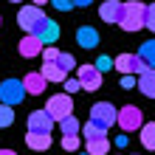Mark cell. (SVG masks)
Wrapping results in <instances>:
<instances>
[{"label":"cell","instance_id":"d6a6232c","mask_svg":"<svg viewBox=\"0 0 155 155\" xmlns=\"http://www.w3.org/2000/svg\"><path fill=\"white\" fill-rule=\"evenodd\" d=\"M93 0H74V6H90Z\"/></svg>","mask_w":155,"mask_h":155},{"label":"cell","instance_id":"ba28073f","mask_svg":"<svg viewBox=\"0 0 155 155\" xmlns=\"http://www.w3.org/2000/svg\"><path fill=\"white\" fill-rule=\"evenodd\" d=\"M76 79L85 90H99L102 87V74L96 71V65H82L76 68Z\"/></svg>","mask_w":155,"mask_h":155},{"label":"cell","instance_id":"277c9868","mask_svg":"<svg viewBox=\"0 0 155 155\" xmlns=\"http://www.w3.org/2000/svg\"><path fill=\"white\" fill-rule=\"evenodd\" d=\"M116 124L121 127V130H141V124H144V116H141V110L135 104H127V107H121L118 110V116H116Z\"/></svg>","mask_w":155,"mask_h":155},{"label":"cell","instance_id":"5bb4252c","mask_svg":"<svg viewBox=\"0 0 155 155\" xmlns=\"http://www.w3.org/2000/svg\"><path fill=\"white\" fill-rule=\"evenodd\" d=\"M25 144H28L34 152H42V150L51 147V133H34V130H28L25 133Z\"/></svg>","mask_w":155,"mask_h":155},{"label":"cell","instance_id":"484cf974","mask_svg":"<svg viewBox=\"0 0 155 155\" xmlns=\"http://www.w3.org/2000/svg\"><path fill=\"white\" fill-rule=\"evenodd\" d=\"M144 25H147L150 31H155V3H150L147 12H144Z\"/></svg>","mask_w":155,"mask_h":155},{"label":"cell","instance_id":"7402d4cb","mask_svg":"<svg viewBox=\"0 0 155 155\" xmlns=\"http://www.w3.org/2000/svg\"><path fill=\"white\" fill-rule=\"evenodd\" d=\"M12 124H14V107L0 104V127H12Z\"/></svg>","mask_w":155,"mask_h":155},{"label":"cell","instance_id":"8d00e7d4","mask_svg":"<svg viewBox=\"0 0 155 155\" xmlns=\"http://www.w3.org/2000/svg\"><path fill=\"white\" fill-rule=\"evenodd\" d=\"M12 3H20V0H12Z\"/></svg>","mask_w":155,"mask_h":155},{"label":"cell","instance_id":"e0dca14e","mask_svg":"<svg viewBox=\"0 0 155 155\" xmlns=\"http://www.w3.org/2000/svg\"><path fill=\"white\" fill-rule=\"evenodd\" d=\"M76 42L82 45V48H96V42H99L96 28H90V25H82V28L76 31Z\"/></svg>","mask_w":155,"mask_h":155},{"label":"cell","instance_id":"8fae6325","mask_svg":"<svg viewBox=\"0 0 155 155\" xmlns=\"http://www.w3.org/2000/svg\"><path fill=\"white\" fill-rule=\"evenodd\" d=\"M42 48H45V42H42L40 37H34V34H25V37L20 40V57H25V59L40 57Z\"/></svg>","mask_w":155,"mask_h":155},{"label":"cell","instance_id":"cb8c5ba5","mask_svg":"<svg viewBox=\"0 0 155 155\" xmlns=\"http://www.w3.org/2000/svg\"><path fill=\"white\" fill-rule=\"evenodd\" d=\"M54 62H57V65H59L62 71H74V68H76V59H74V54H59V57L54 59Z\"/></svg>","mask_w":155,"mask_h":155},{"label":"cell","instance_id":"7c38bea8","mask_svg":"<svg viewBox=\"0 0 155 155\" xmlns=\"http://www.w3.org/2000/svg\"><path fill=\"white\" fill-rule=\"evenodd\" d=\"M121 12H124L121 0H104L102 8H99V17H102L104 23H118L121 20Z\"/></svg>","mask_w":155,"mask_h":155},{"label":"cell","instance_id":"9a60e30c","mask_svg":"<svg viewBox=\"0 0 155 155\" xmlns=\"http://www.w3.org/2000/svg\"><path fill=\"white\" fill-rule=\"evenodd\" d=\"M23 85H25V93L40 96V93H45V85H48V79H45L42 74H28V76L23 79Z\"/></svg>","mask_w":155,"mask_h":155},{"label":"cell","instance_id":"7a4b0ae2","mask_svg":"<svg viewBox=\"0 0 155 155\" xmlns=\"http://www.w3.org/2000/svg\"><path fill=\"white\" fill-rule=\"evenodd\" d=\"M25 99V85H23V79H6L3 85H0V102L3 104H20Z\"/></svg>","mask_w":155,"mask_h":155},{"label":"cell","instance_id":"d6986e66","mask_svg":"<svg viewBox=\"0 0 155 155\" xmlns=\"http://www.w3.org/2000/svg\"><path fill=\"white\" fill-rule=\"evenodd\" d=\"M87 152H90V155H104V152H110V141H107V135H104V138H87Z\"/></svg>","mask_w":155,"mask_h":155},{"label":"cell","instance_id":"836d02e7","mask_svg":"<svg viewBox=\"0 0 155 155\" xmlns=\"http://www.w3.org/2000/svg\"><path fill=\"white\" fill-rule=\"evenodd\" d=\"M0 155H17V152H12V150H0Z\"/></svg>","mask_w":155,"mask_h":155},{"label":"cell","instance_id":"8992f818","mask_svg":"<svg viewBox=\"0 0 155 155\" xmlns=\"http://www.w3.org/2000/svg\"><path fill=\"white\" fill-rule=\"evenodd\" d=\"M116 116H118V110L110 104V102H99V104H93L90 107V121H99V124H104L107 130L116 124Z\"/></svg>","mask_w":155,"mask_h":155},{"label":"cell","instance_id":"f1b7e54d","mask_svg":"<svg viewBox=\"0 0 155 155\" xmlns=\"http://www.w3.org/2000/svg\"><path fill=\"white\" fill-rule=\"evenodd\" d=\"M62 85H65V93H76V90H82L79 79H68V76H65V82H62Z\"/></svg>","mask_w":155,"mask_h":155},{"label":"cell","instance_id":"ffe728a7","mask_svg":"<svg viewBox=\"0 0 155 155\" xmlns=\"http://www.w3.org/2000/svg\"><path fill=\"white\" fill-rule=\"evenodd\" d=\"M138 57L144 59V65H147V68H155V40H150V42H144V45H141Z\"/></svg>","mask_w":155,"mask_h":155},{"label":"cell","instance_id":"603a6c76","mask_svg":"<svg viewBox=\"0 0 155 155\" xmlns=\"http://www.w3.org/2000/svg\"><path fill=\"white\" fill-rule=\"evenodd\" d=\"M59 130L62 135H68V133H79V121L74 116H65V118H59Z\"/></svg>","mask_w":155,"mask_h":155},{"label":"cell","instance_id":"3957f363","mask_svg":"<svg viewBox=\"0 0 155 155\" xmlns=\"http://www.w3.org/2000/svg\"><path fill=\"white\" fill-rule=\"evenodd\" d=\"M45 110H48V116L54 118V121H59V118L71 116V110H74V102H71V93H57L48 99V104H45Z\"/></svg>","mask_w":155,"mask_h":155},{"label":"cell","instance_id":"44dd1931","mask_svg":"<svg viewBox=\"0 0 155 155\" xmlns=\"http://www.w3.org/2000/svg\"><path fill=\"white\" fill-rule=\"evenodd\" d=\"M141 144L147 150H155V121L141 124Z\"/></svg>","mask_w":155,"mask_h":155},{"label":"cell","instance_id":"f546056e","mask_svg":"<svg viewBox=\"0 0 155 155\" xmlns=\"http://www.w3.org/2000/svg\"><path fill=\"white\" fill-rule=\"evenodd\" d=\"M54 6L59 8V12H71V8H74V0H51Z\"/></svg>","mask_w":155,"mask_h":155},{"label":"cell","instance_id":"30bf717a","mask_svg":"<svg viewBox=\"0 0 155 155\" xmlns=\"http://www.w3.org/2000/svg\"><path fill=\"white\" fill-rule=\"evenodd\" d=\"M31 34H34V37H40L45 45H48V42H54V40H59V25L54 23L51 17H45V20H42V23H40Z\"/></svg>","mask_w":155,"mask_h":155},{"label":"cell","instance_id":"4316f807","mask_svg":"<svg viewBox=\"0 0 155 155\" xmlns=\"http://www.w3.org/2000/svg\"><path fill=\"white\" fill-rule=\"evenodd\" d=\"M40 57H42L45 62H54V59L59 57V51H57V48H54V45L48 42V45H45V48H42V54H40Z\"/></svg>","mask_w":155,"mask_h":155},{"label":"cell","instance_id":"2e32d148","mask_svg":"<svg viewBox=\"0 0 155 155\" xmlns=\"http://www.w3.org/2000/svg\"><path fill=\"white\" fill-rule=\"evenodd\" d=\"M40 74L48 79V82H57V85H59V82H65L68 71H62L57 62H42V71H40Z\"/></svg>","mask_w":155,"mask_h":155},{"label":"cell","instance_id":"5b68a950","mask_svg":"<svg viewBox=\"0 0 155 155\" xmlns=\"http://www.w3.org/2000/svg\"><path fill=\"white\" fill-rule=\"evenodd\" d=\"M42 20H45L42 8H40V6H34V3H31V6H23V8H20V17H17L20 28H23V31H28V34H31L34 28H37V25H40Z\"/></svg>","mask_w":155,"mask_h":155},{"label":"cell","instance_id":"9c48e42d","mask_svg":"<svg viewBox=\"0 0 155 155\" xmlns=\"http://www.w3.org/2000/svg\"><path fill=\"white\" fill-rule=\"evenodd\" d=\"M28 130H34V133H51L54 130V118L48 116V110H34L28 116Z\"/></svg>","mask_w":155,"mask_h":155},{"label":"cell","instance_id":"6da1fadb","mask_svg":"<svg viewBox=\"0 0 155 155\" xmlns=\"http://www.w3.org/2000/svg\"><path fill=\"white\" fill-rule=\"evenodd\" d=\"M144 12H147V6L138 3V0H130V3H124V12H121V20H118V25H121L124 31H141L144 28Z\"/></svg>","mask_w":155,"mask_h":155},{"label":"cell","instance_id":"4dcf8cb0","mask_svg":"<svg viewBox=\"0 0 155 155\" xmlns=\"http://www.w3.org/2000/svg\"><path fill=\"white\" fill-rule=\"evenodd\" d=\"M121 87H124V90L135 87V79H133V74H124V76H121Z\"/></svg>","mask_w":155,"mask_h":155},{"label":"cell","instance_id":"d590c367","mask_svg":"<svg viewBox=\"0 0 155 155\" xmlns=\"http://www.w3.org/2000/svg\"><path fill=\"white\" fill-rule=\"evenodd\" d=\"M79 155H90V152H87V150H85V152H79Z\"/></svg>","mask_w":155,"mask_h":155},{"label":"cell","instance_id":"4fadbf2b","mask_svg":"<svg viewBox=\"0 0 155 155\" xmlns=\"http://www.w3.org/2000/svg\"><path fill=\"white\" fill-rule=\"evenodd\" d=\"M138 76H141V79L135 82V87H138L147 99H155V68H147V71L138 74Z\"/></svg>","mask_w":155,"mask_h":155},{"label":"cell","instance_id":"1f68e13d","mask_svg":"<svg viewBox=\"0 0 155 155\" xmlns=\"http://www.w3.org/2000/svg\"><path fill=\"white\" fill-rule=\"evenodd\" d=\"M127 141H130V138H127V133H121V135L116 138V147H127Z\"/></svg>","mask_w":155,"mask_h":155},{"label":"cell","instance_id":"ac0fdd59","mask_svg":"<svg viewBox=\"0 0 155 155\" xmlns=\"http://www.w3.org/2000/svg\"><path fill=\"white\" fill-rule=\"evenodd\" d=\"M82 135H85V138H104V135H107V127L99 124V121H87L85 127H82Z\"/></svg>","mask_w":155,"mask_h":155},{"label":"cell","instance_id":"83f0119b","mask_svg":"<svg viewBox=\"0 0 155 155\" xmlns=\"http://www.w3.org/2000/svg\"><path fill=\"white\" fill-rule=\"evenodd\" d=\"M110 68H113V59L110 57H99L96 59V71H99V74H107Z\"/></svg>","mask_w":155,"mask_h":155},{"label":"cell","instance_id":"52a82bcc","mask_svg":"<svg viewBox=\"0 0 155 155\" xmlns=\"http://www.w3.org/2000/svg\"><path fill=\"white\" fill-rule=\"evenodd\" d=\"M113 68L121 71V74H144L147 65H144V59L138 54H121L118 59H113Z\"/></svg>","mask_w":155,"mask_h":155},{"label":"cell","instance_id":"e575fe53","mask_svg":"<svg viewBox=\"0 0 155 155\" xmlns=\"http://www.w3.org/2000/svg\"><path fill=\"white\" fill-rule=\"evenodd\" d=\"M42 3H48V0H34V6H42Z\"/></svg>","mask_w":155,"mask_h":155},{"label":"cell","instance_id":"74e56055","mask_svg":"<svg viewBox=\"0 0 155 155\" xmlns=\"http://www.w3.org/2000/svg\"><path fill=\"white\" fill-rule=\"evenodd\" d=\"M0 23H3V20H0Z\"/></svg>","mask_w":155,"mask_h":155},{"label":"cell","instance_id":"d4e9b609","mask_svg":"<svg viewBox=\"0 0 155 155\" xmlns=\"http://www.w3.org/2000/svg\"><path fill=\"white\" fill-rule=\"evenodd\" d=\"M62 150H68V152L79 150V138H76V133H68V135H62Z\"/></svg>","mask_w":155,"mask_h":155}]
</instances>
